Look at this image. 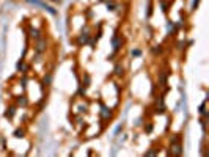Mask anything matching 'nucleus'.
Returning a JSON list of instances; mask_svg holds the SVG:
<instances>
[{
  "label": "nucleus",
  "mask_w": 209,
  "mask_h": 157,
  "mask_svg": "<svg viewBox=\"0 0 209 157\" xmlns=\"http://www.w3.org/2000/svg\"><path fill=\"white\" fill-rule=\"evenodd\" d=\"M198 112H200V115H203V116H208V112H206V102H203V104L200 105V109H198Z\"/></svg>",
  "instance_id": "nucleus-13"
},
{
  "label": "nucleus",
  "mask_w": 209,
  "mask_h": 157,
  "mask_svg": "<svg viewBox=\"0 0 209 157\" xmlns=\"http://www.w3.org/2000/svg\"><path fill=\"white\" fill-rule=\"evenodd\" d=\"M14 113H16V105H10V107L7 109V112H5V118L11 120V118L14 116Z\"/></svg>",
  "instance_id": "nucleus-8"
},
{
  "label": "nucleus",
  "mask_w": 209,
  "mask_h": 157,
  "mask_svg": "<svg viewBox=\"0 0 209 157\" xmlns=\"http://www.w3.org/2000/svg\"><path fill=\"white\" fill-rule=\"evenodd\" d=\"M140 55H142V50H139V49L132 50V57H140Z\"/></svg>",
  "instance_id": "nucleus-18"
},
{
  "label": "nucleus",
  "mask_w": 209,
  "mask_h": 157,
  "mask_svg": "<svg viewBox=\"0 0 209 157\" xmlns=\"http://www.w3.org/2000/svg\"><path fill=\"white\" fill-rule=\"evenodd\" d=\"M52 2H55V3H60V2H62V0H52Z\"/></svg>",
  "instance_id": "nucleus-23"
},
{
  "label": "nucleus",
  "mask_w": 209,
  "mask_h": 157,
  "mask_svg": "<svg viewBox=\"0 0 209 157\" xmlns=\"http://www.w3.org/2000/svg\"><path fill=\"white\" fill-rule=\"evenodd\" d=\"M47 50V39L46 38H40V39H36V46H35V52L38 55H43L44 52Z\"/></svg>",
  "instance_id": "nucleus-2"
},
{
  "label": "nucleus",
  "mask_w": 209,
  "mask_h": 157,
  "mask_svg": "<svg viewBox=\"0 0 209 157\" xmlns=\"http://www.w3.org/2000/svg\"><path fill=\"white\" fill-rule=\"evenodd\" d=\"M102 2H106V3H107V2H110V0H102Z\"/></svg>",
  "instance_id": "nucleus-24"
},
{
  "label": "nucleus",
  "mask_w": 209,
  "mask_h": 157,
  "mask_svg": "<svg viewBox=\"0 0 209 157\" xmlns=\"http://www.w3.org/2000/svg\"><path fill=\"white\" fill-rule=\"evenodd\" d=\"M170 154L172 156H183V143H181V135H175L170 140Z\"/></svg>",
  "instance_id": "nucleus-1"
},
{
  "label": "nucleus",
  "mask_w": 209,
  "mask_h": 157,
  "mask_svg": "<svg viewBox=\"0 0 209 157\" xmlns=\"http://www.w3.org/2000/svg\"><path fill=\"white\" fill-rule=\"evenodd\" d=\"M112 44H113V50L115 52H118V50L121 49V46H123V39H121V36H113L112 39Z\"/></svg>",
  "instance_id": "nucleus-6"
},
{
  "label": "nucleus",
  "mask_w": 209,
  "mask_h": 157,
  "mask_svg": "<svg viewBox=\"0 0 209 157\" xmlns=\"http://www.w3.org/2000/svg\"><path fill=\"white\" fill-rule=\"evenodd\" d=\"M90 32H88V29H85V32H82L80 35H79V39H77V44H88L90 43Z\"/></svg>",
  "instance_id": "nucleus-4"
},
{
  "label": "nucleus",
  "mask_w": 209,
  "mask_h": 157,
  "mask_svg": "<svg viewBox=\"0 0 209 157\" xmlns=\"http://www.w3.org/2000/svg\"><path fill=\"white\" fill-rule=\"evenodd\" d=\"M51 82H52V74H51V72H49V74H47L46 77H44L43 83H44V85H46V87H49V83H51Z\"/></svg>",
  "instance_id": "nucleus-15"
},
{
  "label": "nucleus",
  "mask_w": 209,
  "mask_h": 157,
  "mask_svg": "<svg viewBox=\"0 0 209 157\" xmlns=\"http://www.w3.org/2000/svg\"><path fill=\"white\" fill-rule=\"evenodd\" d=\"M16 101H18V104H19V105H27V104H29V101H27L25 96H19Z\"/></svg>",
  "instance_id": "nucleus-14"
},
{
  "label": "nucleus",
  "mask_w": 209,
  "mask_h": 157,
  "mask_svg": "<svg viewBox=\"0 0 209 157\" xmlns=\"http://www.w3.org/2000/svg\"><path fill=\"white\" fill-rule=\"evenodd\" d=\"M162 50H164L162 46H154V47H153V54H154V55H161Z\"/></svg>",
  "instance_id": "nucleus-16"
},
{
  "label": "nucleus",
  "mask_w": 209,
  "mask_h": 157,
  "mask_svg": "<svg viewBox=\"0 0 209 157\" xmlns=\"http://www.w3.org/2000/svg\"><path fill=\"white\" fill-rule=\"evenodd\" d=\"M30 38L33 39H40L41 38V32L36 30V29H30Z\"/></svg>",
  "instance_id": "nucleus-10"
},
{
  "label": "nucleus",
  "mask_w": 209,
  "mask_h": 157,
  "mask_svg": "<svg viewBox=\"0 0 209 157\" xmlns=\"http://www.w3.org/2000/svg\"><path fill=\"white\" fill-rule=\"evenodd\" d=\"M156 154H157L156 149H150V151H146V153H145V156H156Z\"/></svg>",
  "instance_id": "nucleus-19"
},
{
  "label": "nucleus",
  "mask_w": 209,
  "mask_h": 157,
  "mask_svg": "<svg viewBox=\"0 0 209 157\" xmlns=\"http://www.w3.org/2000/svg\"><path fill=\"white\" fill-rule=\"evenodd\" d=\"M153 131V124H148V126H145V132H151Z\"/></svg>",
  "instance_id": "nucleus-21"
},
{
  "label": "nucleus",
  "mask_w": 209,
  "mask_h": 157,
  "mask_svg": "<svg viewBox=\"0 0 209 157\" xmlns=\"http://www.w3.org/2000/svg\"><path fill=\"white\" fill-rule=\"evenodd\" d=\"M112 109H109V107H106V105H102V109H101V118L104 121H109L110 118H112Z\"/></svg>",
  "instance_id": "nucleus-5"
},
{
  "label": "nucleus",
  "mask_w": 209,
  "mask_h": 157,
  "mask_svg": "<svg viewBox=\"0 0 209 157\" xmlns=\"http://www.w3.org/2000/svg\"><path fill=\"white\" fill-rule=\"evenodd\" d=\"M24 135H25V131H24V129H16V131H14V137H16V138H22Z\"/></svg>",
  "instance_id": "nucleus-12"
},
{
  "label": "nucleus",
  "mask_w": 209,
  "mask_h": 157,
  "mask_svg": "<svg viewBox=\"0 0 209 157\" xmlns=\"http://www.w3.org/2000/svg\"><path fill=\"white\" fill-rule=\"evenodd\" d=\"M120 131H123V126H118V127H117V131H115V135H118Z\"/></svg>",
  "instance_id": "nucleus-22"
},
{
  "label": "nucleus",
  "mask_w": 209,
  "mask_h": 157,
  "mask_svg": "<svg viewBox=\"0 0 209 157\" xmlns=\"http://www.w3.org/2000/svg\"><path fill=\"white\" fill-rule=\"evenodd\" d=\"M167 29H168V33H175V30H176V25H175V22H168Z\"/></svg>",
  "instance_id": "nucleus-17"
},
{
  "label": "nucleus",
  "mask_w": 209,
  "mask_h": 157,
  "mask_svg": "<svg viewBox=\"0 0 209 157\" xmlns=\"http://www.w3.org/2000/svg\"><path fill=\"white\" fill-rule=\"evenodd\" d=\"M27 2H29V3H33V5H36V7H41V8H46L47 11H49V13H51V14H57V11H55L52 7H49V5H46V3H44V2H40V0H27Z\"/></svg>",
  "instance_id": "nucleus-3"
},
{
  "label": "nucleus",
  "mask_w": 209,
  "mask_h": 157,
  "mask_svg": "<svg viewBox=\"0 0 209 157\" xmlns=\"http://www.w3.org/2000/svg\"><path fill=\"white\" fill-rule=\"evenodd\" d=\"M165 112V105H164V99L161 96V99H157V105L154 107V113H164Z\"/></svg>",
  "instance_id": "nucleus-7"
},
{
  "label": "nucleus",
  "mask_w": 209,
  "mask_h": 157,
  "mask_svg": "<svg viewBox=\"0 0 209 157\" xmlns=\"http://www.w3.org/2000/svg\"><path fill=\"white\" fill-rule=\"evenodd\" d=\"M113 72H115V76H117V77H123L124 76V68L121 65H117V66H115V69H113Z\"/></svg>",
  "instance_id": "nucleus-9"
},
{
  "label": "nucleus",
  "mask_w": 209,
  "mask_h": 157,
  "mask_svg": "<svg viewBox=\"0 0 209 157\" xmlns=\"http://www.w3.org/2000/svg\"><path fill=\"white\" fill-rule=\"evenodd\" d=\"M106 5H107V10H109V11H115V10H117V8H118V5H117V3H115V2H113V0H110V2H107Z\"/></svg>",
  "instance_id": "nucleus-11"
},
{
  "label": "nucleus",
  "mask_w": 209,
  "mask_h": 157,
  "mask_svg": "<svg viewBox=\"0 0 209 157\" xmlns=\"http://www.w3.org/2000/svg\"><path fill=\"white\" fill-rule=\"evenodd\" d=\"M198 3H200V0H194V3H192V11H195V10H197Z\"/></svg>",
  "instance_id": "nucleus-20"
}]
</instances>
